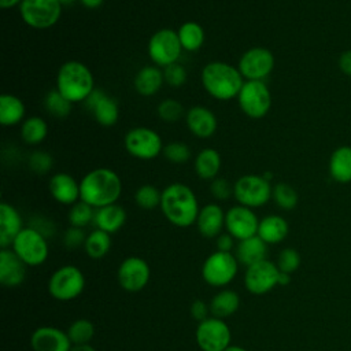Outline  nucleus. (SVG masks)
I'll use <instances>...</instances> for the list:
<instances>
[{
	"label": "nucleus",
	"mask_w": 351,
	"mask_h": 351,
	"mask_svg": "<svg viewBox=\"0 0 351 351\" xmlns=\"http://www.w3.org/2000/svg\"><path fill=\"white\" fill-rule=\"evenodd\" d=\"M196 226L206 239H217L225 228V211L217 203H207L200 207Z\"/></svg>",
	"instance_id": "nucleus-23"
},
{
	"label": "nucleus",
	"mask_w": 351,
	"mask_h": 351,
	"mask_svg": "<svg viewBox=\"0 0 351 351\" xmlns=\"http://www.w3.org/2000/svg\"><path fill=\"white\" fill-rule=\"evenodd\" d=\"M160 199L162 191L149 184L138 186L134 192V202L143 210H154L156 207H160Z\"/></svg>",
	"instance_id": "nucleus-40"
},
{
	"label": "nucleus",
	"mask_w": 351,
	"mask_h": 351,
	"mask_svg": "<svg viewBox=\"0 0 351 351\" xmlns=\"http://www.w3.org/2000/svg\"><path fill=\"white\" fill-rule=\"evenodd\" d=\"M126 222V211L118 203L96 208L93 225L96 229L104 230L110 234L118 232Z\"/></svg>",
	"instance_id": "nucleus-26"
},
{
	"label": "nucleus",
	"mask_w": 351,
	"mask_h": 351,
	"mask_svg": "<svg viewBox=\"0 0 351 351\" xmlns=\"http://www.w3.org/2000/svg\"><path fill=\"white\" fill-rule=\"evenodd\" d=\"M289 232V225L287 219L277 214H270L259 219L258 226V236L269 245V244H278L285 240Z\"/></svg>",
	"instance_id": "nucleus-27"
},
{
	"label": "nucleus",
	"mask_w": 351,
	"mask_h": 351,
	"mask_svg": "<svg viewBox=\"0 0 351 351\" xmlns=\"http://www.w3.org/2000/svg\"><path fill=\"white\" fill-rule=\"evenodd\" d=\"M33 351H70L73 344L67 332L56 326H40L30 336Z\"/></svg>",
	"instance_id": "nucleus-19"
},
{
	"label": "nucleus",
	"mask_w": 351,
	"mask_h": 351,
	"mask_svg": "<svg viewBox=\"0 0 351 351\" xmlns=\"http://www.w3.org/2000/svg\"><path fill=\"white\" fill-rule=\"evenodd\" d=\"M300 255L295 248H284L281 250V252L277 256V267L280 271L287 273V274H292L293 271H296L300 266Z\"/></svg>",
	"instance_id": "nucleus-44"
},
{
	"label": "nucleus",
	"mask_w": 351,
	"mask_h": 351,
	"mask_svg": "<svg viewBox=\"0 0 351 351\" xmlns=\"http://www.w3.org/2000/svg\"><path fill=\"white\" fill-rule=\"evenodd\" d=\"M195 336L202 351H225L230 346L232 340L228 324L215 317H208L199 322Z\"/></svg>",
	"instance_id": "nucleus-14"
},
{
	"label": "nucleus",
	"mask_w": 351,
	"mask_h": 351,
	"mask_svg": "<svg viewBox=\"0 0 351 351\" xmlns=\"http://www.w3.org/2000/svg\"><path fill=\"white\" fill-rule=\"evenodd\" d=\"M222 159L217 149L214 148H203L193 160V169L199 178L213 181L218 177L221 170Z\"/></svg>",
	"instance_id": "nucleus-30"
},
{
	"label": "nucleus",
	"mask_w": 351,
	"mask_h": 351,
	"mask_svg": "<svg viewBox=\"0 0 351 351\" xmlns=\"http://www.w3.org/2000/svg\"><path fill=\"white\" fill-rule=\"evenodd\" d=\"M339 69L347 77H351V49L344 51L339 58Z\"/></svg>",
	"instance_id": "nucleus-50"
},
{
	"label": "nucleus",
	"mask_w": 351,
	"mask_h": 351,
	"mask_svg": "<svg viewBox=\"0 0 351 351\" xmlns=\"http://www.w3.org/2000/svg\"><path fill=\"white\" fill-rule=\"evenodd\" d=\"M85 288V276L74 265H66L52 273L48 280L49 295L60 302L78 298Z\"/></svg>",
	"instance_id": "nucleus-11"
},
{
	"label": "nucleus",
	"mask_w": 351,
	"mask_h": 351,
	"mask_svg": "<svg viewBox=\"0 0 351 351\" xmlns=\"http://www.w3.org/2000/svg\"><path fill=\"white\" fill-rule=\"evenodd\" d=\"M271 199L281 210L289 211L296 207L299 196L293 186H291L289 184H285V182H278L273 186Z\"/></svg>",
	"instance_id": "nucleus-39"
},
{
	"label": "nucleus",
	"mask_w": 351,
	"mask_h": 351,
	"mask_svg": "<svg viewBox=\"0 0 351 351\" xmlns=\"http://www.w3.org/2000/svg\"><path fill=\"white\" fill-rule=\"evenodd\" d=\"M48 123L40 115L27 117L21 123V137L29 145H37L47 138Z\"/></svg>",
	"instance_id": "nucleus-34"
},
{
	"label": "nucleus",
	"mask_w": 351,
	"mask_h": 351,
	"mask_svg": "<svg viewBox=\"0 0 351 351\" xmlns=\"http://www.w3.org/2000/svg\"><path fill=\"white\" fill-rule=\"evenodd\" d=\"M208 314H210V306L206 302L197 299L191 304V315L195 321L202 322L208 318Z\"/></svg>",
	"instance_id": "nucleus-48"
},
{
	"label": "nucleus",
	"mask_w": 351,
	"mask_h": 351,
	"mask_svg": "<svg viewBox=\"0 0 351 351\" xmlns=\"http://www.w3.org/2000/svg\"><path fill=\"white\" fill-rule=\"evenodd\" d=\"M273 195V186L269 180L259 174H245L233 184V196L241 206L258 208L265 206Z\"/></svg>",
	"instance_id": "nucleus-5"
},
{
	"label": "nucleus",
	"mask_w": 351,
	"mask_h": 351,
	"mask_svg": "<svg viewBox=\"0 0 351 351\" xmlns=\"http://www.w3.org/2000/svg\"><path fill=\"white\" fill-rule=\"evenodd\" d=\"M55 85V89L73 104L84 103L95 90V78L85 63L80 60H67L59 67Z\"/></svg>",
	"instance_id": "nucleus-4"
},
{
	"label": "nucleus",
	"mask_w": 351,
	"mask_h": 351,
	"mask_svg": "<svg viewBox=\"0 0 351 351\" xmlns=\"http://www.w3.org/2000/svg\"><path fill=\"white\" fill-rule=\"evenodd\" d=\"M215 245H217V251L230 252L232 248L234 247V239L228 232L226 233H221L215 239Z\"/></svg>",
	"instance_id": "nucleus-49"
},
{
	"label": "nucleus",
	"mask_w": 351,
	"mask_h": 351,
	"mask_svg": "<svg viewBox=\"0 0 351 351\" xmlns=\"http://www.w3.org/2000/svg\"><path fill=\"white\" fill-rule=\"evenodd\" d=\"M239 271V261L230 252L215 251L210 254L202 266L203 280L214 287L223 288L230 284Z\"/></svg>",
	"instance_id": "nucleus-9"
},
{
	"label": "nucleus",
	"mask_w": 351,
	"mask_h": 351,
	"mask_svg": "<svg viewBox=\"0 0 351 351\" xmlns=\"http://www.w3.org/2000/svg\"><path fill=\"white\" fill-rule=\"evenodd\" d=\"M274 55L265 47L247 49L237 62V69L245 81H263L274 69Z\"/></svg>",
	"instance_id": "nucleus-13"
},
{
	"label": "nucleus",
	"mask_w": 351,
	"mask_h": 351,
	"mask_svg": "<svg viewBox=\"0 0 351 351\" xmlns=\"http://www.w3.org/2000/svg\"><path fill=\"white\" fill-rule=\"evenodd\" d=\"M328 169H329V176L333 181L339 184L351 182V147L350 145L337 147L329 158Z\"/></svg>",
	"instance_id": "nucleus-28"
},
{
	"label": "nucleus",
	"mask_w": 351,
	"mask_h": 351,
	"mask_svg": "<svg viewBox=\"0 0 351 351\" xmlns=\"http://www.w3.org/2000/svg\"><path fill=\"white\" fill-rule=\"evenodd\" d=\"M70 351H96L90 344H78V346H73Z\"/></svg>",
	"instance_id": "nucleus-53"
},
{
	"label": "nucleus",
	"mask_w": 351,
	"mask_h": 351,
	"mask_svg": "<svg viewBox=\"0 0 351 351\" xmlns=\"http://www.w3.org/2000/svg\"><path fill=\"white\" fill-rule=\"evenodd\" d=\"M182 51L184 49L177 32L170 27L156 30L149 37L147 45V52L152 63L163 69L171 63L178 62Z\"/></svg>",
	"instance_id": "nucleus-8"
},
{
	"label": "nucleus",
	"mask_w": 351,
	"mask_h": 351,
	"mask_svg": "<svg viewBox=\"0 0 351 351\" xmlns=\"http://www.w3.org/2000/svg\"><path fill=\"white\" fill-rule=\"evenodd\" d=\"M80 193V200L93 208L114 204L122 193L121 177L108 167H96L81 178Z\"/></svg>",
	"instance_id": "nucleus-1"
},
{
	"label": "nucleus",
	"mask_w": 351,
	"mask_h": 351,
	"mask_svg": "<svg viewBox=\"0 0 351 351\" xmlns=\"http://www.w3.org/2000/svg\"><path fill=\"white\" fill-rule=\"evenodd\" d=\"M225 351H247L245 348H243V347H240V346H229Z\"/></svg>",
	"instance_id": "nucleus-55"
},
{
	"label": "nucleus",
	"mask_w": 351,
	"mask_h": 351,
	"mask_svg": "<svg viewBox=\"0 0 351 351\" xmlns=\"http://www.w3.org/2000/svg\"><path fill=\"white\" fill-rule=\"evenodd\" d=\"M237 103L240 110L252 119L263 118L271 107V93L263 81H244Z\"/></svg>",
	"instance_id": "nucleus-12"
},
{
	"label": "nucleus",
	"mask_w": 351,
	"mask_h": 351,
	"mask_svg": "<svg viewBox=\"0 0 351 351\" xmlns=\"http://www.w3.org/2000/svg\"><path fill=\"white\" fill-rule=\"evenodd\" d=\"M160 211L174 226L188 228L196 223L200 207L192 188L182 182H173L162 191Z\"/></svg>",
	"instance_id": "nucleus-2"
},
{
	"label": "nucleus",
	"mask_w": 351,
	"mask_h": 351,
	"mask_svg": "<svg viewBox=\"0 0 351 351\" xmlns=\"http://www.w3.org/2000/svg\"><path fill=\"white\" fill-rule=\"evenodd\" d=\"M84 106L92 114L93 119L104 128L114 126L119 119L118 101L103 89L95 88L84 101Z\"/></svg>",
	"instance_id": "nucleus-18"
},
{
	"label": "nucleus",
	"mask_w": 351,
	"mask_h": 351,
	"mask_svg": "<svg viewBox=\"0 0 351 351\" xmlns=\"http://www.w3.org/2000/svg\"><path fill=\"white\" fill-rule=\"evenodd\" d=\"M26 107L22 99L12 93H3L0 96V123L3 126H15L22 123L26 118Z\"/></svg>",
	"instance_id": "nucleus-31"
},
{
	"label": "nucleus",
	"mask_w": 351,
	"mask_h": 351,
	"mask_svg": "<svg viewBox=\"0 0 351 351\" xmlns=\"http://www.w3.org/2000/svg\"><path fill=\"white\" fill-rule=\"evenodd\" d=\"M110 248H111V234L110 233L100 230V229H95L86 236L84 250L89 258L101 259L103 256L107 255Z\"/></svg>",
	"instance_id": "nucleus-35"
},
{
	"label": "nucleus",
	"mask_w": 351,
	"mask_h": 351,
	"mask_svg": "<svg viewBox=\"0 0 351 351\" xmlns=\"http://www.w3.org/2000/svg\"><path fill=\"white\" fill-rule=\"evenodd\" d=\"M66 332L73 346L89 344V341L95 335V326L89 319L80 318V319H75Z\"/></svg>",
	"instance_id": "nucleus-38"
},
{
	"label": "nucleus",
	"mask_w": 351,
	"mask_h": 351,
	"mask_svg": "<svg viewBox=\"0 0 351 351\" xmlns=\"http://www.w3.org/2000/svg\"><path fill=\"white\" fill-rule=\"evenodd\" d=\"M200 80L204 90L219 101L237 99L244 84V78L237 66L221 60H213L204 64L200 73Z\"/></svg>",
	"instance_id": "nucleus-3"
},
{
	"label": "nucleus",
	"mask_w": 351,
	"mask_h": 351,
	"mask_svg": "<svg viewBox=\"0 0 351 351\" xmlns=\"http://www.w3.org/2000/svg\"><path fill=\"white\" fill-rule=\"evenodd\" d=\"M267 244L256 234L241 240L236 245V258L239 263H243L245 267L266 259Z\"/></svg>",
	"instance_id": "nucleus-29"
},
{
	"label": "nucleus",
	"mask_w": 351,
	"mask_h": 351,
	"mask_svg": "<svg viewBox=\"0 0 351 351\" xmlns=\"http://www.w3.org/2000/svg\"><path fill=\"white\" fill-rule=\"evenodd\" d=\"M163 156L174 165H182L191 159V148L181 141H173L163 147Z\"/></svg>",
	"instance_id": "nucleus-42"
},
{
	"label": "nucleus",
	"mask_w": 351,
	"mask_h": 351,
	"mask_svg": "<svg viewBox=\"0 0 351 351\" xmlns=\"http://www.w3.org/2000/svg\"><path fill=\"white\" fill-rule=\"evenodd\" d=\"M280 270L269 259L259 261L245 269L244 285L252 295H265L278 285Z\"/></svg>",
	"instance_id": "nucleus-15"
},
{
	"label": "nucleus",
	"mask_w": 351,
	"mask_h": 351,
	"mask_svg": "<svg viewBox=\"0 0 351 351\" xmlns=\"http://www.w3.org/2000/svg\"><path fill=\"white\" fill-rule=\"evenodd\" d=\"M26 277L25 262L12 251L1 248L0 251V282L7 288L19 287Z\"/></svg>",
	"instance_id": "nucleus-20"
},
{
	"label": "nucleus",
	"mask_w": 351,
	"mask_h": 351,
	"mask_svg": "<svg viewBox=\"0 0 351 351\" xmlns=\"http://www.w3.org/2000/svg\"><path fill=\"white\" fill-rule=\"evenodd\" d=\"M126 152L141 160H151L163 152V140L160 134L147 126H136L128 130L123 137Z\"/></svg>",
	"instance_id": "nucleus-6"
},
{
	"label": "nucleus",
	"mask_w": 351,
	"mask_h": 351,
	"mask_svg": "<svg viewBox=\"0 0 351 351\" xmlns=\"http://www.w3.org/2000/svg\"><path fill=\"white\" fill-rule=\"evenodd\" d=\"M211 317L225 319L233 315L240 307V296L233 289H221L210 300Z\"/></svg>",
	"instance_id": "nucleus-32"
},
{
	"label": "nucleus",
	"mask_w": 351,
	"mask_h": 351,
	"mask_svg": "<svg viewBox=\"0 0 351 351\" xmlns=\"http://www.w3.org/2000/svg\"><path fill=\"white\" fill-rule=\"evenodd\" d=\"M182 49L186 52L199 51L204 43V29L195 21L184 22L177 30Z\"/></svg>",
	"instance_id": "nucleus-33"
},
{
	"label": "nucleus",
	"mask_w": 351,
	"mask_h": 351,
	"mask_svg": "<svg viewBox=\"0 0 351 351\" xmlns=\"http://www.w3.org/2000/svg\"><path fill=\"white\" fill-rule=\"evenodd\" d=\"M149 276V266L147 261L140 256H129L123 259L117 273L121 288L128 292L141 291L148 284Z\"/></svg>",
	"instance_id": "nucleus-17"
},
{
	"label": "nucleus",
	"mask_w": 351,
	"mask_h": 351,
	"mask_svg": "<svg viewBox=\"0 0 351 351\" xmlns=\"http://www.w3.org/2000/svg\"><path fill=\"white\" fill-rule=\"evenodd\" d=\"M52 199L64 206H73L80 200V181L67 173H55L48 182Z\"/></svg>",
	"instance_id": "nucleus-22"
},
{
	"label": "nucleus",
	"mask_w": 351,
	"mask_h": 351,
	"mask_svg": "<svg viewBox=\"0 0 351 351\" xmlns=\"http://www.w3.org/2000/svg\"><path fill=\"white\" fill-rule=\"evenodd\" d=\"M163 77H165V84H167L171 88H180L186 82L188 73L181 63L176 62L163 69Z\"/></svg>",
	"instance_id": "nucleus-45"
},
{
	"label": "nucleus",
	"mask_w": 351,
	"mask_h": 351,
	"mask_svg": "<svg viewBox=\"0 0 351 351\" xmlns=\"http://www.w3.org/2000/svg\"><path fill=\"white\" fill-rule=\"evenodd\" d=\"M210 192L217 200H228L233 196V185L223 177H217L210 184Z\"/></svg>",
	"instance_id": "nucleus-46"
},
{
	"label": "nucleus",
	"mask_w": 351,
	"mask_h": 351,
	"mask_svg": "<svg viewBox=\"0 0 351 351\" xmlns=\"http://www.w3.org/2000/svg\"><path fill=\"white\" fill-rule=\"evenodd\" d=\"M86 236L82 228H75V226H70L64 234H63V243L67 248H77V247H84Z\"/></svg>",
	"instance_id": "nucleus-47"
},
{
	"label": "nucleus",
	"mask_w": 351,
	"mask_h": 351,
	"mask_svg": "<svg viewBox=\"0 0 351 351\" xmlns=\"http://www.w3.org/2000/svg\"><path fill=\"white\" fill-rule=\"evenodd\" d=\"M23 221L19 211L10 203H0V247L11 248L14 239L23 229Z\"/></svg>",
	"instance_id": "nucleus-24"
},
{
	"label": "nucleus",
	"mask_w": 351,
	"mask_h": 351,
	"mask_svg": "<svg viewBox=\"0 0 351 351\" xmlns=\"http://www.w3.org/2000/svg\"><path fill=\"white\" fill-rule=\"evenodd\" d=\"M18 8L25 25L45 30L58 23L63 5L58 0H23Z\"/></svg>",
	"instance_id": "nucleus-10"
},
{
	"label": "nucleus",
	"mask_w": 351,
	"mask_h": 351,
	"mask_svg": "<svg viewBox=\"0 0 351 351\" xmlns=\"http://www.w3.org/2000/svg\"><path fill=\"white\" fill-rule=\"evenodd\" d=\"M23 0H0V7L3 10H10L14 7H19Z\"/></svg>",
	"instance_id": "nucleus-52"
},
{
	"label": "nucleus",
	"mask_w": 351,
	"mask_h": 351,
	"mask_svg": "<svg viewBox=\"0 0 351 351\" xmlns=\"http://www.w3.org/2000/svg\"><path fill=\"white\" fill-rule=\"evenodd\" d=\"M44 107L55 118H66L73 107V103L69 101L58 89H51L44 97Z\"/></svg>",
	"instance_id": "nucleus-36"
},
{
	"label": "nucleus",
	"mask_w": 351,
	"mask_h": 351,
	"mask_svg": "<svg viewBox=\"0 0 351 351\" xmlns=\"http://www.w3.org/2000/svg\"><path fill=\"white\" fill-rule=\"evenodd\" d=\"M291 282V274L287 273H280V278H278V285H288Z\"/></svg>",
	"instance_id": "nucleus-54"
},
{
	"label": "nucleus",
	"mask_w": 351,
	"mask_h": 351,
	"mask_svg": "<svg viewBox=\"0 0 351 351\" xmlns=\"http://www.w3.org/2000/svg\"><path fill=\"white\" fill-rule=\"evenodd\" d=\"M185 122L189 132L197 138L211 137L218 128L215 114L203 106H193L186 111Z\"/></svg>",
	"instance_id": "nucleus-21"
},
{
	"label": "nucleus",
	"mask_w": 351,
	"mask_h": 351,
	"mask_svg": "<svg viewBox=\"0 0 351 351\" xmlns=\"http://www.w3.org/2000/svg\"><path fill=\"white\" fill-rule=\"evenodd\" d=\"M158 115L165 122H176L184 115L182 104L176 99H165L158 104Z\"/></svg>",
	"instance_id": "nucleus-43"
},
{
	"label": "nucleus",
	"mask_w": 351,
	"mask_h": 351,
	"mask_svg": "<svg viewBox=\"0 0 351 351\" xmlns=\"http://www.w3.org/2000/svg\"><path fill=\"white\" fill-rule=\"evenodd\" d=\"M53 158L51 154H48L47 151H41V149H37V151H33L29 158H27V166L29 169L38 174V176H44V174H48L52 167H53Z\"/></svg>",
	"instance_id": "nucleus-41"
},
{
	"label": "nucleus",
	"mask_w": 351,
	"mask_h": 351,
	"mask_svg": "<svg viewBox=\"0 0 351 351\" xmlns=\"http://www.w3.org/2000/svg\"><path fill=\"white\" fill-rule=\"evenodd\" d=\"M11 248L26 266L43 265L49 254L47 237L32 226H26L18 233Z\"/></svg>",
	"instance_id": "nucleus-7"
},
{
	"label": "nucleus",
	"mask_w": 351,
	"mask_h": 351,
	"mask_svg": "<svg viewBox=\"0 0 351 351\" xmlns=\"http://www.w3.org/2000/svg\"><path fill=\"white\" fill-rule=\"evenodd\" d=\"M165 84L163 70L155 64L141 67L133 80L134 90L143 97H151L156 95Z\"/></svg>",
	"instance_id": "nucleus-25"
},
{
	"label": "nucleus",
	"mask_w": 351,
	"mask_h": 351,
	"mask_svg": "<svg viewBox=\"0 0 351 351\" xmlns=\"http://www.w3.org/2000/svg\"><path fill=\"white\" fill-rule=\"evenodd\" d=\"M62 5H71L74 1H77V0H58Z\"/></svg>",
	"instance_id": "nucleus-56"
},
{
	"label": "nucleus",
	"mask_w": 351,
	"mask_h": 351,
	"mask_svg": "<svg viewBox=\"0 0 351 351\" xmlns=\"http://www.w3.org/2000/svg\"><path fill=\"white\" fill-rule=\"evenodd\" d=\"M80 4L84 7V8H88V10H97L104 0H78Z\"/></svg>",
	"instance_id": "nucleus-51"
},
{
	"label": "nucleus",
	"mask_w": 351,
	"mask_h": 351,
	"mask_svg": "<svg viewBox=\"0 0 351 351\" xmlns=\"http://www.w3.org/2000/svg\"><path fill=\"white\" fill-rule=\"evenodd\" d=\"M259 219L252 208L236 204L225 213V229L237 241L256 236Z\"/></svg>",
	"instance_id": "nucleus-16"
},
{
	"label": "nucleus",
	"mask_w": 351,
	"mask_h": 351,
	"mask_svg": "<svg viewBox=\"0 0 351 351\" xmlns=\"http://www.w3.org/2000/svg\"><path fill=\"white\" fill-rule=\"evenodd\" d=\"M95 211H96V208H93L88 203H85L82 200H78L77 203L70 206V210H69L67 218H69L70 226L84 229L89 223H93Z\"/></svg>",
	"instance_id": "nucleus-37"
}]
</instances>
